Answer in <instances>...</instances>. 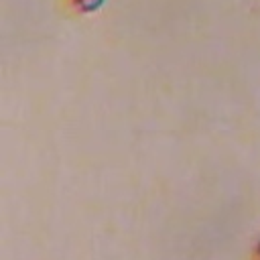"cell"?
<instances>
[{"instance_id":"cell-2","label":"cell","mask_w":260,"mask_h":260,"mask_svg":"<svg viewBox=\"0 0 260 260\" xmlns=\"http://www.w3.org/2000/svg\"><path fill=\"white\" fill-rule=\"evenodd\" d=\"M256 252H258V256H260V242H258V248H256Z\"/></svg>"},{"instance_id":"cell-1","label":"cell","mask_w":260,"mask_h":260,"mask_svg":"<svg viewBox=\"0 0 260 260\" xmlns=\"http://www.w3.org/2000/svg\"><path fill=\"white\" fill-rule=\"evenodd\" d=\"M71 2H73V6H75L79 12H83V14L98 12V10L106 4V0H71Z\"/></svg>"}]
</instances>
